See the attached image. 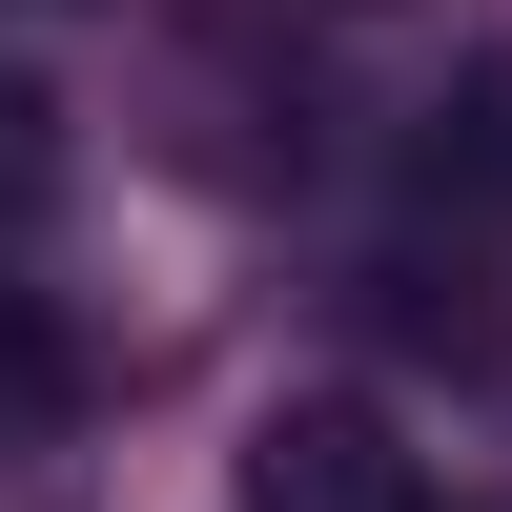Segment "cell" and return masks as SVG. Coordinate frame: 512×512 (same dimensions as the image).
<instances>
[{
    "label": "cell",
    "mask_w": 512,
    "mask_h": 512,
    "mask_svg": "<svg viewBox=\"0 0 512 512\" xmlns=\"http://www.w3.org/2000/svg\"><path fill=\"white\" fill-rule=\"evenodd\" d=\"M246 512H431V472L390 451L369 390H287L267 431H246Z\"/></svg>",
    "instance_id": "cell-1"
},
{
    "label": "cell",
    "mask_w": 512,
    "mask_h": 512,
    "mask_svg": "<svg viewBox=\"0 0 512 512\" xmlns=\"http://www.w3.org/2000/svg\"><path fill=\"white\" fill-rule=\"evenodd\" d=\"M82 410V349H62V308H41V287H0V451H41Z\"/></svg>",
    "instance_id": "cell-2"
},
{
    "label": "cell",
    "mask_w": 512,
    "mask_h": 512,
    "mask_svg": "<svg viewBox=\"0 0 512 512\" xmlns=\"http://www.w3.org/2000/svg\"><path fill=\"white\" fill-rule=\"evenodd\" d=\"M41 164H62V144H41V82H0V205H21Z\"/></svg>",
    "instance_id": "cell-3"
}]
</instances>
